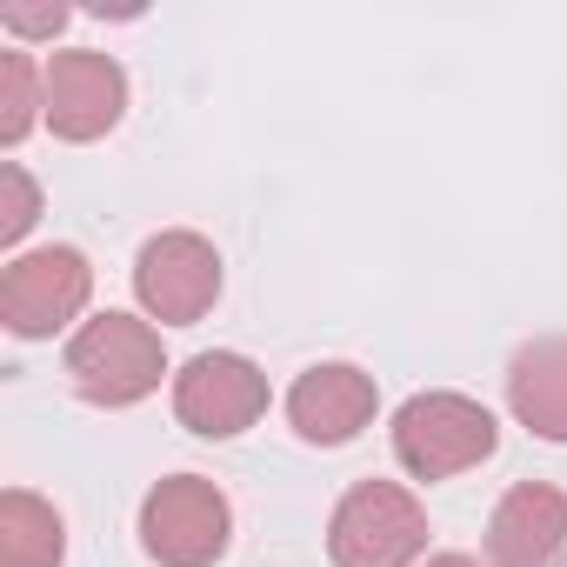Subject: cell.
Returning <instances> with one entry per match:
<instances>
[{"mask_svg": "<svg viewBox=\"0 0 567 567\" xmlns=\"http://www.w3.org/2000/svg\"><path fill=\"white\" fill-rule=\"evenodd\" d=\"M427 567H481V560H474V554H434Z\"/></svg>", "mask_w": 567, "mask_h": 567, "instance_id": "2e32d148", "label": "cell"}, {"mask_svg": "<svg viewBox=\"0 0 567 567\" xmlns=\"http://www.w3.org/2000/svg\"><path fill=\"white\" fill-rule=\"evenodd\" d=\"M501 447V427L481 401L467 394H414L401 414H394V461L414 474V481H447V474H467L481 467L487 454Z\"/></svg>", "mask_w": 567, "mask_h": 567, "instance_id": "7a4b0ae2", "label": "cell"}, {"mask_svg": "<svg viewBox=\"0 0 567 567\" xmlns=\"http://www.w3.org/2000/svg\"><path fill=\"white\" fill-rule=\"evenodd\" d=\"M134 295L154 321L167 328H194L214 301H220V254L214 240L174 227V234H154L134 260Z\"/></svg>", "mask_w": 567, "mask_h": 567, "instance_id": "8992f818", "label": "cell"}, {"mask_svg": "<svg viewBox=\"0 0 567 567\" xmlns=\"http://www.w3.org/2000/svg\"><path fill=\"white\" fill-rule=\"evenodd\" d=\"M167 374V354H161V334L134 315H94L74 341H68V381L81 401L94 408H134L161 388Z\"/></svg>", "mask_w": 567, "mask_h": 567, "instance_id": "6da1fadb", "label": "cell"}, {"mask_svg": "<svg viewBox=\"0 0 567 567\" xmlns=\"http://www.w3.org/2000/svg\"><path fill=\"white\" fill-rule=\"evenodd\" d=\"M427 547V514L408 487L394 481H361L341 494L328 520V554L334 567H408Z\"/></svg>", "mask_w": 567, "mask_h": 567, "instance_id": "3957f363", "label": "cell"}, {"mask_svg": "<svg viewBox=\"0 0 567 567\" xmlns=\"http://www.w3.org/2000/svg\"><path fill=\"white\" fill-rule=\"evenodd\" d=\"M507 408L527 434L567 441V334H540L507 361Z\"/></svg>", "mask_w": 567, "mask_h": 567, "instance_id": "8fae6325", "label": "cell"}, {"mask_svg": "<svg viewBox=\"0 0 567 567\" xmlns=\"http://www.w3.org/2000/svg\"><path fill=\"white\" fill-rule=\"evenodd\" d=\"M0 194H8V200H0V240L14 247V240L34 227V214H41V187L28 181L21 161H8V167H0Z\"/></svg>", "mask_w": 567, "mask_h": 567, "instance_id": "5bb4252c", "label": "cell"}, {"mask_svg": "<svg viewBox=\"0 0 567 567\" xmlns=\"http://www.w3.org/2000/svg\"><path fill=\"white\" fill-rule=\"evenodd\" d=\"M487 560L494 567H560L567 560V494L547 481L507 487L487 520Z\"/></svg>", "mask_w": 567, "mask_h": 567, "instance_id": "9c48e42d", "label": "cell"}, {"mask_svg": "<svg viewBox=\"0 0 567 567\" xmlns=\"http://www.w3.org/2000/svg\"><path fill=\"white\" fill-rule=\"evenodd\" d=\"M127 114V74L114 54H54L48 61V127L61 141H101Z\"/></svg>", "mask_w": 567, "mask_h": 567, "instance_id": "ba28073f", "label": "cell"}, {"mask_svg": "<svg viewBox=\"0 0 567 567\" xmlns=\"http://www.w3.org/2000/svg\"><path fill=\"white\" fill-rule=\"evenodd\" d=\"M68 554V520L28 494V487H8L0 494V567H61Z\"/></svg>", "mask_w": 567, "mask_h": 567, "instance_id": "7c38bea8", "label": "cell"}, {"mask_svg": "<svg viewBox=\"0 0 567 567\" xmlns=\"http://www.w3.org/2000/svg\"><path fill=\"white\" fill-rule=\"evenodd\" d=\"M174 414L207 441H234L267 414V374L247 354H194L174 374Z\"/></svg>", "mask_w": 567, "mask_h": 567, "instance_id": "52a82bcc", "label": "cell"}, {"mask_svg": "<svg viewBox=\"0 0 567 567\" xmlns=\"http://www.w3.org/2000/svg\"><path fill=\"white\" fill-rule=\"evenodd\" d=\"M0 28H8V34H61L68 8H61V0H54V8H0Z\"/></svg>", "mask_w": 567, "mask_h": 567, "instance_id": "9a60e30c", "label": "cell"}, {"mask_svg": "<svg viewBox=\"0 0 567 567\" xmlns=\"http://www.w3.org/2000/svg\"><path fill=\"white\" fill-rule=\"evenodd\" d=\"M34 107L48 114V74H34L28 54H0V141H21L34 127Z\"/></svg>", "mask_w": 567, "mask_h": 567, "instance_id": "4fadbf2b", "label": "cell"}, {"mask_svg": "<svg viewBox=\"0 0 567 567\" xmlns=\"http://www.w3.org/2000/svg\"><path fill=\"white\" fill-rule=\"evenodd\" d=\"M374 408H381L374 374H361V368H348V361H321V368H308V374L288 388V421H295V434L315 441V447L354 441V434L374 421Z\"/></svg>", "mask_w": 567, "mask_h": 567, "instance_id": "30bf717a", "label": "cell"}, {"mask_svg": "<svg viewBox=\"0 0 567 567\" xmlns=\"http://www.w3.org/2000/svg\"><path fill=\"white\" fill-rule=\"evenodd\" d=\"M227 534H234V507L200 474H174L141 501V547L161 567H214L227 554Z\"/></svg>", "mask_w": 567, "mask_h": 567, "instance_id": "277c9868", "label": "cell"}, {"mask_svg": "<svg viewBox=\"0 0 567 567\" xmlns=\"http://www.w3.org/2000/svg\"><path fill=\"white\" fill-rule=\"evenodd\" d=\"M94 295V267L81 247H41V254H21L0 274V321L21 341H48L61 334Z\"/></svg>", "mask_w": 567, "mask_h": 567, "instance_id": "5b68a950", "label": "cell"}]
</instances>
